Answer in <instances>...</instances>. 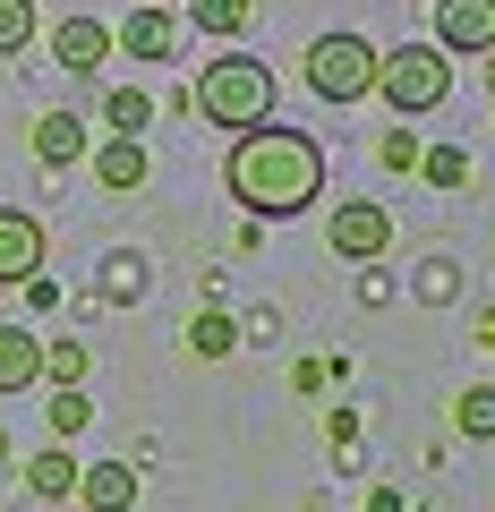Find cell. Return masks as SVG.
Segmentation results:
<instances>
[{
    "instance_id": "9",
    "label": "cell",
    "mask_w": 495,
    "mask_h": 512,
    "mask_svg": "<svg viewBox=\"0 0 495 512\" xmlns=\"http://www.w3.org/2000/svg\"><path fill=\"white\" fill-rule=\"evenodd\" d=\"M52 60H60V69H77V77H94V69L111 60V26H103V18H60Z\"/></svg>"
},
{
    "instance_id": "10",
    "label": "cell",
    "mask_w": 495,
    "mask_h": 512,
    "mask_svg": "<svg viewBox=\"0 0 495 512\" xmlns=\"http://www.w3.org/2000/svg\"><path fill=\"white\" fill-rule=\"evenodd\" d=\"M146 137H103V146H94V180L111 188V197H129V188H146Z\"/></svg>"
},
{
    "instance_id": "5",
    "label": "cell",
    "mask_w": 495,
    "mask_h": 512,
    "mask_svg": "<svg viewBox=\"0 0 495 512\" xmlns=\"http://www.w3.org/2000/svg\"><path fill=\"white\" fill-rule=\"evenodd\" d=\"M325 239H333V256H350V265H376V256L393 248V214L385 205H333V222H325Z\"/></svg>"
},
{
    "instance_id": "2",
    "label": "cell",
    "mask_w": 495,
    "mask_h": 512,
    "mask_svg": "<svg viewBox=\"0 0 495 512\" xmlns=\"http://www.w3.org/2000/svg\"><path fill=\"white\" fill-rule=\"evenodd\" d=\"M188 111H205L222 137H239V128L274 120V69H265L257 52H222V60H205V69H197V94H188Z\"/></svg>"
},
{
    "instance_id": "15",
    "label": "cell",
    "mask_w": 495,
    "mask_h": 512,
    "mask_svg": "<svg viewBox=\"0 0 495 512\" xmlns=\"http://www.w3.org/2000/svg\"><path fill=\"white\" fill-rule=\"evenodd\" d=\"M26 487H35L43 504H60V495H77V461L52 444V453H35V461H26Z\"/></svg>"
},
{
    "instance_id": "23",
    "label": "cell",
    "mask_w": 495,
    "mask_h": 512,
    "mask_svg": "<svg viewBox=\"0 0 495 512\" xmlns=\"http://www.w3.org/2000/svg\"><path fill=\"white\" fill-rule=\"evenodd\" d=\"M410 171H427L436 188H461V180H470V154H461V146H436V154H419Z\"/></svg>"
},
{
    "instance_id": "20",
    "label": "cell",
    "mask_w": 495,
    "mask_h": 512,
    "mask_svg": "<svg viewBox=\"0 0 495 512\" xmlns=\"http://www.w3.org/2000/svg\"><path fill=\"white\" fill-rule=\"evenodd\" d=\"M188 18H197V26H205V35H222V43H231V35H239V26L257 18V0H197V9H188Z\"/></svg>"
},
{
    "instance_id": "17",
    "label": "cell",
    "mask_w": 495,
    "mask_h": 512,
    "mask_svg": "<svg viewBox=\"0 0 495 512\" xmlns=\"http://www.w3.org/2000/svg\"><path fill=\"white\" fill-rule=\"evenodd\" d=\"M86 367H94V350H86V342H43L35 384H86Z\"/></svg>"
},
{
    "instance_id": "24",
    "label": "cell",
    "mask_w": 495,
    "mask_h": 512,
    "mask_svg": "<svg viewBox=\"0 0 495 512\" xmlns=\"http://www.w3.org/2000/svg\"><path fill=\"white\" fill-rule=\"evenodd\" d=\"M376 154H385V171H410V163H419V137H402V128H393Z\"/></svg>"
},
{
    "instance_id": "19",
    "label": "cell",
    "mask_w": 495,
    "mask_h": 512,
    "mask_svg": "<svg viewBox=\"0 0 495 512\" xmlns=\"http://www.w3.org/2000/svg\"><path fill=\"white\" fill-rule=\"evenodd\" d=\"M453 427H461V436H478V444L495 436V384H470V393H461V402H453Z\"/></svg>"
},
{
    "instance_id": "18",
    "label": "cell",
    "mask_w": 495,
    "mask_h": 512,
    "mask_svg": "<svg viewBox=\"0 0 495 512\" xmlns=\"http://www.w3.org/2000/svg\"><path fill=\"white\" fill-rule=\"evenodd\" d=\"M188 350H197V359H231V350H239V325H231L222 308H205L197 325H188Z\"/></svg>"
},
{
    "instance_id": "3",
    "label": "cell",
    "mask_w": 495,
    "mask_h": 512,
    "mask_svg": "<svg viewBox=\"0 0 495 512\" xmlns=\"http://www.w3.org/2000/svg\"><path fill=\"white\" fill-rule=\"evenodd\" d=\"M367 94H385L393 111H436L444 94H453V52H436V43H402V52H376V86Z\"/></svg>"
},
{
    "instance_id": "1",
    "label": "cell",
    "mask_w": 495,
    "mask_h": 512,
    "mask_svg": "<svg viewBox=\"0 0 495 512\" xmlns=\"http://www.w3.org/2000/svg\"><path fill=\"white\" fill-rule=\"evenodd\" d=\"M222 180H231V205H248L257 222H291L299 205L325 197V146H316L308 128L257 120V128H239Z\"/></svg>"
},
{
    "instance_id": "14",
    "label": "cell",
    "mask_w": 495,
    "mask_h": 512,
    "mask_svg": "<svg viewBox=\"0 0 495 512\" xmlns=\"http://www.w3.org/2000/svg\"><path fill=\"white\" fill-rule=\"evenodd\" d=\"M103 120H111V137H146V128H154V94L146 86H111L103 94Z\"/></svg>"
},
{
    "instance_id": "13",
    "label": "cell",
    "mask_w": 495,
    "mask_h": 512,
    "mask_svg": "<svg viewBox=\"0 0 495 512\" xmlns=\"http://www.w3.org/2000/svg\"><path fill=\"white\" fill-rule=\"evenodd\" d=\"M35 367H43V342L26 325H0V393H26Z\"/></svg>"
},
{
    "instance_id": "12",
    "label": "cell",
    "mask_w": 495,
    "mask_h": 512,
    "mask_svg": "<svg viewBox=\"0 0 495 512\" xmlns=\"http://www.w3.org/2000/svg\"><path fill=\"white\" fill-rule=\"evenodd\" d=\"M35 154L52 171H69L77 154H86V120H77V111H43V120H35Z\"/></svg>"
},
{
    "instance_id": "8",
    "label": "cell",
    "mask_w": 495,
    "mask_h": 512,
    "mask_svg": "<svg viewBox=\"0 0 495 512\" xmlns=\"http://www.w3.org/2000/svg\"><path fill=\"white\" fill-rule=\"evenodd\" d=\"M35 274H43V222L26 205H0V291H18Z\"/></svg>"
},
{
    "instance_id": "21",
    "label": "cell",
    "mask_w": 495,
    "mask_h": 512,
    "mask_svg": "<svg viewBox=\"0 0 495 512\" xmlns=\"http://www.w3.org/2000/svg\"><path fill=\"white\" fill-rule=\"evenodd\" d=\"M410 291H419L427 308H444V299L461 291V265H453V256H427V265H419V282H410Z\"/></svg>"
},
{
    "instance_id": "7",
    "label": "cell",
    "mask_w": 495,
    "mask_h": 512,
    "mask_svg": "<svg viewBox=\"0 0 495 512\" xmlns=\"http://www.w3.org/2000/svg\"><path fill=\"white\" fill-rule=\"evenodd\" d=\"M436 52H495V0H436Z\"/></svg>"
},
{
    "instance_id": "6",
    "label": "cell",
    "mask_w": 495,
    "mask_h": 512,
    "mask_svg": "<svg viewBox=\"0 0 495 512\" xmlns=\"http://www.w3.org/2000/svg\"><path fill=\"white\" fill-rule=\"evenodd\" d=\"M171 43H180V26H171V9H163V0H137L129 18L111 26V52L146 60V69H163V60H171Z\"/></svg>"
},
{
    "instance_id": "4",
    "label": "cell",
    "mask_w": 495,
    "mask_h": 512,
    "mask_svg": "<svg viewBox=\"0 0 495 512\" xmlns=\"http://www.w3.org/2000/svg\"><path fill=\"white\" fill-rule=\"evenodd\" d=\"M299 77H308L316 103H367V86H376V43L367 35H316L308 60H299Z\"/></svg>"
},
{
    "instance_id": "16",
    "label": "cell",
    "mask_w": 495,
    "mask_h": 512,
    "mask_svg": "<svg viewBox=\"0 0 495 512\" xmlns=\"http://www.w3.org/2000/svg\"><path fill=\"white\" fill-rule=\"evenodd\" d=\"M43 419H52V436H60V444H69V436H86V419H94L86 384H52V402H43Z\"/></svg>"
},
{
    "instance_id": "11",
    "label": "cell",
    "mask_w": 495,
    "mask_h": 512,
    "mask_svg": "<svg viewBox=\"0 0 495 512\" xmlns=\"http://www.w3.org/2000/svg\"><path fill=\"white\" fill-rule=\"evenodd\" d=\"M77 504H86V512H129L137 504V470H129V461H94V470H77Z\"/></svg>"
},
{
    "instance_id": "22",
    "label": "cell",
    "mask_w": 495,
    "mask_h": 512,
    "mask_svg": "<svg viewBox=\"0 0 495 512\" xmlns=\"http://www.w3.org/2000/svg\"><path fill=\"white\" fill-rule=\"evenodd\" d=\"M35 43V0H0V60Z\"/></svg>"
}]
</instances>
